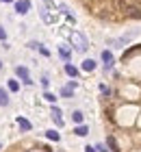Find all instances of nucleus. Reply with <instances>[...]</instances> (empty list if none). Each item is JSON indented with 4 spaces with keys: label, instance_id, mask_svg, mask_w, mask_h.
<instances>
[{
    "label": "nucleus",
    "instance_id": "f257e3e1",
    "mask_svg": "<svg viewBox=\"0 0 141 152\" xmlns=\"http://www.w3.org/2000/svg\"><path fill=\"white\" fill-rule=\"evenodd\" d=\"M72 44H74V48L76 50H80V52H85L89 48V44H87V37L85 35H80V33H72Z\"/></svg>",
    "mask_w": 141,
    "mask_h": 152
},
{
    "label": "nucleus",
    "instance_id": "f03ea898",
    "mask_svg": "<svg viewBox=\"0 0 141 152\" xmlns=\"http://www.w3.org/2000/svg\"><path fill=\"white\" fill-rule=\"evenodd\" d=\"M28 9H31V0H18L15 2V11L20 13V15L28 13Z\"/></svg>",
    "mask_w": 141,
    "mask_h": 152
},
{
    "label": "nucleus",
    "instance_id": "7ed1b4c3",
    "mask_svg": "<svg viewBox=\"0 0 141 152\" xmlns=\"http://www.w3.org/2000/svg\"><path fill=\"white\" fill-rule=\"evenodd\" d=\"M15 74L20 76V78H24V83H26V85H31V76H28V70H26V67H22V65H20V67H15Z\"/></svg>",
    "mask_w": 141,
    "mask_h": 152
},
{
    "label": "nucleus",
    "instance_id": "20e7f679",
    "mask_svg": "<svg viewBox=\"0 0 141 152\" xmlns=\"http://www.w3.org/2000/svg\"><path fill=\"white\" fill-rule=\"evenodd\" d=\"M39 15L44 18V22H48V24H52V22H54V18L50 15V13H48L46 7H39Z\"/></svg>",
    "mask_w": 141,
    "mask_h": 152
},
{
    "label": "nucleus",
    "instance_id": "39448f33",
    "mask_svg": "<svg viewBox=\"0 0 141 152\" xmlns=\"http://www.w3.org/2000/svg\"><path fill=\"white\" fill-rule=\"evenodd\" d=\"M9 104V96H7V89L0 87V107H7Z\"/></svg>",
    "mask_w": 141,
    "mask_h": 152
},
{
    "label": "nucleus",
    "instance_id": "423d86ee",
    "mask_svg": "<svg viewBox=\"0 0 141 152\" xmlns=\"http://www.w3.org/2000/svg\"><path fill=\"white\" fill-rule=\"evenodd\" d=\"M18 126L22 128V130H31V122L24 120V117H18Z\"/></svg>",
    "mask_w": 141,
    "mask_h": 152
},
{
    "label": "nucleus",
    "instance_id": "0eeeda50",
    "mask_svg": "<svg viewBox=\"0 0 141 152\" xmlns=\"http://www.w3.org/2000/svg\"><path fill=\"white\" fill-rule=\"evenodd\" d=\"M52 120L59 124V126H63V117H61V111H59V109H52Z\"/></svg>",
    "mask_w": 141,
    "mask_h": 152
},
{
    "label": "nucleus",
    "instance_id": "6e6552de",
    "mask_svg": "<svg viewBox=\"0 0 141 152\" xmlns=\"http://www.w3.org/2000/svg\"><path fill=\"white\" fill-rule=\"evenodd\" d=\"M102 61H104V63H107V65L111 67V65H113V54H111L109 50H104V52H102Z\"/></svg>",
    "mask_w": 141,
    "mask_h": 152
},
{
    "label": "nucleus",
    "instance_id": "1a4fd4ad",
    "mask_svg": "<svg viewBox=\"0 0 141 152\" xmlns=\"http://www.w3.org/2000/svg\"><path fill=\"white\" fill-rule=\"evenodd\" d=\"M83 70H87V72H91V70H96V61L94 59H87L83 63Z\"/></svg>",
    "mask_w": 141,
    "mask_h": 152
},
{
    "label": "nucleus",
    "instance_id": "9d476101",
    "mask_svg": "<svg viewBox=\"0 0 141 152\" xmlns=\"http://www.w3.org/2000/svg\"><path fill=\"white\" fill-rule=\"evenodd\" d=\"M65 72H67V76H72V78H76V76H78V70H76V67L74 65H65Z\"/></svg>",
    "mask_w": 141,
    "mask_h": 152
},
{
    "label": "nucleus",
    "instance_id": "9b49d317",
    "mask_svg": "<svg viewBox=\"0 0 141 152\" xmlns=\"http://www.w3.org/2000/svg\"><path fill=\"white\" fill-rule=\"evenodd\" d=\"M46 137H48L50 141H59V139H61V135L56 133V130H48V133H46Z\"/></svg>",
    "mask_w": 141,
    "mask_h": 152
},
{
    "label": "nucleus",
    "instance_id": "f8f14e48",
    "mask_svg": "<svg viewBox=\"0 0 141 152\" xmlns=\"http://www.w3.org/2000/svg\"><path fill=\"white\" fill-rule=\"evenodd\" d=\"M74 133L78 135V137H85V135H89V128H87V126H85V124H83V126H78V128L74 130Z\"/></svg>",
    "mask_w": 141,
    "mask_h": 152
},
{
    "label": "nucleus",
    "instance_id": "ddd939ff",
    "mask_svg": "<svg viewBox=\"0 0 141 152\" xmlns=\"http://www.w3.org/2000/svg\"><path fill=\"white\" fill-rule=\"evenodd\" d=\"M72 120H74L76 124H83V120H85V115H83L80 111H74V113H72Z\"/></svg>",
    "mask_w": 141,
    "mask_h": 152
},
{
    "label": "nucleus",
    "instance_id": "4468645a",
    "mask_svg": "<svg viewBox=\"0 0 141 152\" xmlns=\"http://www.w3.org/2000/svg\"><path fill=\"white\" fill-rule=\"evenodd\" d=\"M59 54H61V59L65 61V63L69 61V50H67V48H59Z\"/></svg>",
    "mask_w": 141,
    "mask_h": 152
},
{
    "label": "nucleus",
    "instance_id": "2eb2a0df",
    "mask_svg": "<svg viewBox=\"0 0 141 152\" xmlns=\"http://www.w3.org/2000/svg\"><path fill=\"white\" fill-rule=\"evenodd\" d=\"M107 143H109V148H111L113 152H119V148H117V141L113 139V137H109V139H107Z\"/></svg>",
    "mask_w": 141,
    "mask_h": 152
},
{
    "label": "nucleus",
    "instance_id": "dca6fc26",
    "mask_svg": "<svg viewBox=\"0 0 141 152\" xmlns=\"http://www.w3.org/2000/svg\"><path fill=\"white\" fill-rule=\"evenodd\" d=\"M72 89H74V87H63V89H61V96H65V98H72V94H74Z\"/></svg>",
    "mask_w": 141,
    "mask_h": 152
},
{
    "label": "nucleus",
    "instance_id": "f3484780",
    "mask_svg": "<svg viewBox=\"0 0 141 152\" xmlns=\"http://www.w3.org/2000/svg\"><path fill=\"white\" fill-rule=\"evenodd\" d=\"M9 89H11V91H18V89H20V83H18V80H9Z\"/></svg>",
    "mask_w": 141,
    "mask_h": 152
},
{
    "label": "nucleus",
    "instance_id": "a211bd4d",
    "mask_svg": "<svg viewBox=\"0 0 141 152\" xmlns=\"http://www.w3.org/2000/svg\"><path fill=\"white\" fill-rule=\"evenodd\" d=\"M44 98H46L48 102H54V100H56V98H54V96H52L50 91H46V94H44Z\"/></svg>",
    "mask_w": 141,
    "mask_h": 152
},
{
    "label": "nucleus",
    "instance_id": "6ab92c4d",
    "mask_svg": "<svg viewBox=\"0 0 141 152\" xmlns=\"http://www.w3.org/2000/svg\"><path fill=\"white\" fill-rule=\"evenodd\" d=\"M96 150H100V152H109V150H107V146H104V143H98V146H96Z\"/></svg>",
    "mask_w": 141,
    "mask_h": 152
},
{
    "label": "nucleus",
    "instance_id": "aec40b11",
    "mask_svg": "<svg viewBox=\"0 0 141 152\" xmlns=\"http://www.w3.org/2000/svg\"><path fill=\"white\" fill-rule=\"evenodd\" d=\"M0 39H2V41L7 39V33H4V28H0Z\"/></svg>",
    "mask_w": 141,
    "mask_h": 152
},
{
    "label": "nucleus",
    "instance_id": "412c9836",
    "mask_svg": "<svg viewBox=\"0 0 141 152\" xmlns=\"http://www.w3.org/2000/svg\"><path fill=\"white\" fill-rule=\"evenodd\" d=\"M85 152H98V150H96L94 146H87V148H85Z\"/></svg>",
    "mask_w": 141,
    "mask_h": 152
},
{
    "label": "nucleus",
    "instance_id": "4be33fe9",
    "mask_svg": "<svg viewBox=\"0 0 141 152\" xmlns=\"http://www.w3.org/2000/svg\"><path fill=\"white\" fill-rule=\"evenodd\" d=\"M2 2H13V0H2Z\"/></svg>",
    "mask_w": 141,
    "mask_h": 152
},
{
    "label": "nucleus",
    "instance_id": "5701e85b",
    "mask_svg": "<svg viewBox=\"0 0 141 152\" xmlns=\"http://www.w3.org/2000/svg\"><path fill=\"white\" fill-rule=\"evenodd\" d=\"M0 70H2V61H0Z\"/></svg>",
    "mask_w": 141,
    "mask_h": 152
},
{
    "label": "nucleus",
    "instance_id": "b1692460",
    "mask_svg": "<svg viewBox=\"0 0 141 152\" xmlns=\"http://www.w3.org/2000/svg\"><path fill=\"white\" fill-rule=\"evenodd\" d=\"M0 150H2V143H0Z\"/></svg>",
    "mask_w": 141,
    "mask_h": 152
}]
</instances>
